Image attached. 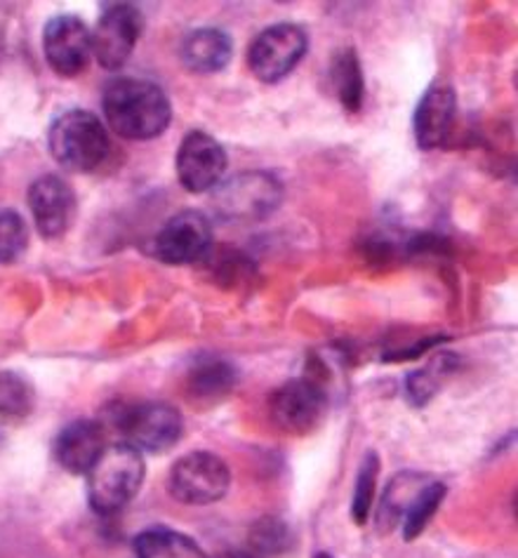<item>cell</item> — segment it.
I'll return each instance as SVG.
<instances>
[{
    "mask_svg": "<svg viewBox=\"0 0 518 558\" xmlns=\"http://www.w3.org/2000/svg\"><path fill=\"white\" fill-rule=\"evenodd\" d=\"M250 547L260 556H284L292 547L290 527L280 519H262L250 531Z\"/></svg>",
    "mask_w": 518,
    "mask_h": 558,
    "instance_id": "obj_25",
    "label": "cell"
},
{
    "mask_svg": "<svg viewBox=\"0 0 518 558\" xmlns=\"http://www.w3.org/2000/svg\"><path fill=\"white\" fill-rule=\"evenodd\" d=\"M135 558H205V554L189 535L154 527L135 537Z\"/></svg>",
    "mask_w": 518,
    "mask_h": 558,
    "instance_id": "obj_19",
    "label": "cell"
},
{
    "mask_svg": "<svg viewBox=\"0 0 518 558\" xmlns=\"http://www.w3.org/2000/svg\"><path fill=\"white\" fill-rule=\"evenodd\" d=\"M144 34V17L132 3H109L91 32L93 54L101 69L118 71L128 64Z\"/></svg>",
    "mask_w": 518,
    "mask_h": 558,
    "instance_id": "obj_8",
    "label": "cell"
},
{
    "mask_svg": "<svg viewBox=\"0 0 518 558\" xmlns=\"http://www.w3.org/2000/svg\"><path fill=\"white\" fill-rule=\"evenodd\" d=\"M213 250V225L198 210H182L172 215L154 241V253L172 267L203 262Z\"/></svg>",
    "mask_w": 518,
    "mask_h": 558,
    "instance_id": "obj_11",
    "label": "cell"
},
{
    "mask_svg": "<svg viewBox=\"0 0 518 558\" xmlns=\"http://www.w3.org/2000/svg\"><path fill=\"white\" fill-rule=\"evenodd\" d=\"M104 450H107V434L95 420H76L67 424L55 440V460L73 476L91 472Z\"/></svg>",
    "mask_w": 518,
    "mask_h": 558,
    "instance_id": "obj_15",
    "label": "cell"
},
{
    "mask_svg": "<svg viewBox=\"0 0 518 558\" xmlns=\"http://www.w3.org/2000/svg\"><path fill=\"white\" fill-rule=\"evenodd\" d=\"M325 410H328V393L314 377L290 379L269 399L272 420L288 434H309L316 429Z\"/></svg>",
    "mask_w": 518,
    "mask_h": 558,
    "instance_id": "obj_9",
    "label": "cell"
},
{
    "mask_svg": "<svg viewBox=\"0 0 518 558\" xmlns=\"http://www.w3.org/2000/svg\"><path fill=\"white\" fill-rule=\"evenodd\" d=\"M146 476L142 452L128 444L109 446L87 472V497L91 507L111 517L125 509L140 493Z\"/></svg>",
    "mask_w": 518,
    "mask_h": 558,
    "instance_id": "obj_3",
    "label": "cell"
},
{
    "mask_svg": "<svg viewBox=\"0 0 518 558\" xmlns=\"http://www.w3.org/2000/svg\"><path fill=\"white\" fill-rule=\"evenodd\" d=\"M217 558H257V556L255 554H248V551H227V554H221Z\"/></svg>",
    "mask_w": 518,
    "mask_h": 558,
    "instance_id": "obj_27",
    "label": "cell"
},
{
    "mask_svg": "<svg viewBox=\"0 0 518 558\" xmlns=\"http://www.w3.org/2000/svg\"><path fill=\"white\" fill-rule=\"evenodd\" d=\"M227 166L229 158L225 146L201 130H191L177 149V180L189 194H207L219 182H225Z\"/></svg>",
    "mask_w": 518,
    "mask_h": 558,
    "instance_id": "obj_10",
    "label": "cell"
},
{
    "mask_svg": "<svg viewBox=\"0 0 518 558\" xmlns=\"http://www.w3.org/2000/svg\"><path fill=\"white\" fill-rule=\"evenodd\" d=\"M316 558H335L333 554H325V551H321V554H316Z\"/></svg>",
    "mask_w": 518,
    "mask_h": 558,
    "instance_id": "obj_28",
    "label": "cell"
},
{
    "mask_svg": "<svg viewBox=\"0 0 518 558\" xmlns=\"http://www.w3.org/2000/svg\"><path fill=\"white\" fill-rule=\"evenodd\" d=\"M28 208L43 239H59L76 219V191L57 174H43L28 186Z\"/></svg>",
    "mask_w": 518,
    "mask_h": 558,
    "instance_id": "obj_13",
    "label": "cell"
},
{
    "mask_svg": "<svg viewBox=\"0 0 518 558\" xmlns=\"http://www.w3.org/2000/svg\"><path fill=\"white\" fill-rule=\"evenodd\" d=\"M284 184L272 172L248 170L213 189V210L225 222H260L278 210Z\"/></svg>",
    "mask_w": 518,
    "mask_h": 558,
    "instance_id": "obj_4",
    "label": "cell"
},
{
    "mask_svg": "<svg viewBox=\"0 0 518 558\" xmlns=\"http://www.w3.org/2000/svg\"><path fill=\"white\" fill-rule=\"evenodd\" d=\"M446 495H448L446 483L429 481L426 486L412 497V502L401 519L406 542L418 539L424 533V527L432 523V519L436 517V511H438L443 499H446Z\"/></svg>",
    "mask_w": 518,
    "mask_h": 558,
    "instance_id": "obj_21",
    "label": "cell"
},
{
    "mask_svg": "<svg viewBox=\"0 0 518 558\" xmlns=\"http://www.w3.org/2000/svg\"><path fill=\"white\" fill-rule=\"evenodd\" d=\"M406 391H408L410 403L420 408V405L432 401V396L436 393V379L429 371H418V373L408 375Z\"/></svg>",
    "mask_w": 518,
    "mask_h": 558,
    "instance_id": "obj_26",
    "label": "cell"
},
{
    "mask_svg": "<svg viewBox=\"0 0 518 558\" xmlns=\"http://www.w3.org/2000/svg\"><path fill=\"white\" fill-rule=\"evenodd\" d=\"M233 57V40L215 26H201L182 40V62L194 73H217L227 69Z\"/></svg>",
    "mask_w": 518,
    "mask_h": 558,
    "instance_id": "obj_16",
    "label": "cell"
},
{
    "mask_svg": "<svg viewBox=\"0 0 518 558\" xmlns=\"http://www.w3.org/2000/svg\"><path fill=\"white\" fill-rule=\"evenodd\" d=\"M34 405L32 381L14 371H0V417L24 420L34 413Z\"/></svg>",
    "mask_w": 518,
    "mask_h": 558,
    "instance_id": "obj_22",
    "label": "cell"
},
{
    "mask_svg": "<svg viewBox=\"0 0 518 558\" xmlns=\"http://www.w3.org/2000/svg\"><path fill=\"white\" fill-rule=\"evenodd\" d=\"M231 486L227 462L213 452H189L177 460L168 474V490L177 502L203 507L219 502Z\"/></svg>",
    "mask_w": 518,
    "mask_h": 558,
    "instance_id": "obj_7",
    "label": "cell"
},
{
    "mask_svg": "<svg viewBox=\"0 0 518 558\" xmlns=\"http://www.w3.org/2000/svg\"><path fill=\"white\" fill-rule=\"evenodd\" d=\"M330 85L335 87L339 105L351 113L361 111L365 101V78H363V69H361L357 50L345 48L333 57Z\"/></svg>",
    "mask_w": 518,
    "mask_h": 558,
    "instance_id": "obj_18",
    "label": "cell"
},
{
    "mask_svg": "<svg viewBox=\"0 0 518 558\" xmlns=\"http://www.w3.org/2000/svg\"><path fill=\"white\" fill-rule=\"evenodd\" d=\"M457 116V95L448 83H434L420 97L412 116L414 142L420 149L432 151L448 140Z\"/></svg>",
    "mask_w": 518,
    "mask_h": 558,
    "instance_id": "obj_14",
    "label": "cell"
},
{
    "mask_svg": "<svg viewBox=\"0 0 518 558\" xmlns=\"http://www.w3.org/2000/svg\"><path fill=\"white\" fill-rule=\"evenodd\" d=\"M50 154L69 172H95L107 163L111 140L93 111L69 109L57 116L48 132Z\"/></svg>",
    "mask_w": 518,
    "mask_h": 558,
    "instance_id": "obj_2",
    "label": "cell"
},
{
    "mask_svg": "<svg viewBox=\"0 0 518 558\" xmlns=\"http://www.w3.org/2000/svg\"><path fill=\"white\" fill-rule=\"evenodd\" d=\"M377 476H380L377 452H365L357 474V486H353V497H351V517L359 525H365L370 519V511H373Z\"/></svg>",
    "mask_w": 518,
    "mask_h": 558,
    "instance_id": "obj_23",
    "label": "cell"
},
{
    "mask_svg": "<svg viewBox=\"0 0 518 558\" xmlns=\"http://www.w3.org/2000/svg\"><path fill=\"white\" fill-rule=\"evenodd\" d=\"M309 48V36L300 24L280 22L266 26L264 32L250 43L248 66L262 83H278L298 69Z\"/></svg>",
    "mask_w": 518,
    "mask_h": 558,
    "instance_id": "obj_6",
    "label": "cell"
},
{
    "mask_svg": "<svg viewBox=\"0 0 518 558\" xmlns=\"http://www.w3.org/2000/svg\"><path fill=\"white\" fill-rule=\"evenodd\" d=\"M101 109L109 128L123 140H154L168 130L172 105L168 93L149 78H113L101 95Z\"/></svg>",
    "mask_w": 518,
    "mask_h": 558,
    "instance_id": "obj_1",
    "label": "cell"
},
{
    "mask_svg": "<svg viewBox=\"0 0 518 558\" xmlns=\"http://www.w3.org/2000/svg\"><path fill=\"white\" fill-rule=\"evenodd\" d=\"M43 52L57 76H79L93 57L91 28L76 14H57L43 32Z\"/></svg>",
    "mask_w": 518,
    "mask_h": 558,
    "instance_id": "obj_12",
    "label": "cell"
},
{
    "mask_svg": "<svg viewBox=\"0 0 518 558\" xmlns=\"http://www.w3.org/2000/svg\"><path fill=\"white\" fill-rule=\"evenodd\" d=\"M236 368L219 356H201L186 373V393L191 401L201 405H210L227 399L236 387Z\"/></svg>",
    "mask_w": 518,
    "mask_h": 558,
    "instance_id": "obj_17",
    "label": "cell"
},
{
    "mask_svg": "<svg viewBox=\"0 0 518 558\" xmlns=\"http://www.w3.org/2000/svg\"><path fill=\"white\" fill-rule=\"evenodd\" d=\"M26 219L17 210H0V264H14L28 250Z\"/></svg>",
    "mask_w": 518,
    "mask_h": 558,
    "instance_id": "obj_24",
    "label": "cell"
},
{
    "mask_svg": "<svg viewBox=\"0 0 518 558\" xmlns=\"http://www.w3.org/2000/svg\"><path fill=\"white\" fill-rule=\"evenodd\" d=\"M116 429L140 452H166L182 438L184 420L170 403H128L113 413Z\"/></svg>",
    "mask_w": 518,
    "mask_h": 558,
    "instance_id": "obj_5",
    "label": "cell"
},
{
    "mask_svg": "<svg viewBox=\"0 0 518 558\" xmlns=\"http://www.w3.org/2000/svg\"><path fill=\"white\" fill-rule=\"evenodd\" d=\"M424 486H426V478L414 472H403L391 478L387 493L382 497L380 513H377V525L382 533H387L394 525L401 523L406 509L412 502V497L418 495Z\"/></svg>",
    "mask_w": 518,
    "mask_h": 558,
    "instance_id": "obj_20",
    "label": "cell"
}]
</instances>
